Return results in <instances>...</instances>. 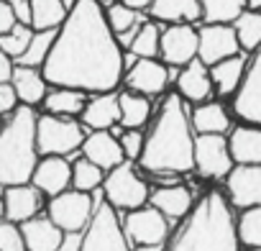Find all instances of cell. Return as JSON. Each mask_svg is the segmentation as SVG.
I'll return each instance as SVG.
<instances>
[{"instance_id": "obj_1", "label": "cell", "mask_w": 261, "mask_h": 251, "mask_svg": "<svg viewBox=\"0 0 261 251\" xmlns=\"http://www.w3.org/2000/svg\"><path fill=\"white\" fill-rule=\"evenodd\" d=\"M54 87L113 92L123 80V49L100 0H74L54 49L41 67Z\"/></svg>"}, {"instance_id": "obj_2", "label": "cell", "mask_w": 261, "mask_h": 251, "mask_svg": "<svg viewBox=\"0 0 261 251\" xmlns=\"http://www.w3.org/2000/svg\"><path fill=\"white\" fill-rule=\"evenodd\" d=\"M192 115H187L182 95L172 92L164 97L159 115L146 136L144 154L139 159L141 169L156 177H174L195 169V134Z\"/></svg>"}, {"instance_id": "obj_3", "label": "cell", "mask_w": 261, "mask_h": 251, "mask_svg": "<svg viewBox=\"0 0 261 251\" xmlns=\"http://www.w3.org/2000/svg\"><path fill=\"white\" fill-rule=\"evenodd\" d=\"M238 223L223 192H205L164 251H238Z\"/></svg>"}, {"instance_id": "obj_4", "label": "cell", "mask_w": 261, "mask_h": 251, "mask_svg": "<svg viewBox=\"0 0 261 251\" xmlns=\"http://www.w3.org/2000/svg\"><path fill=\"white\" fill-rule=\"evenodd\" d=\"M39 115L31 105H21L8 115L0 134V182L3 187L29 185L39 167Z\"/></svg>"}, {"instance_id": "obj_5", "label": "cell", "mask_w": 261, "mask_h": 251, "mask_svg": "<svg viewBox=\"0 0 261 251\" xmlns=\"http://www.w3.org/2000/svg\"><path fill=\"white\" fill-rule=\"evenodd\" d=\"M102 195L115 210H125V213L144 208L151 197L149 185L141 180L134 162H123V164H118L115 169H110L105 174Z\"/></svg>"}, {"instance_id": "obj_6", "label": "cell", "mask_w": 261, "mask_h": 251, "mask_svg": "<svg viewBox=\"0 0 261 251\" xmlns=\"http://www.w3.org/2000/svg\"><path fill=\"white\" fill-rule=\"evenodd\" d=\"M39 152L41 157H69L85 144L82 123L64 115H41L39 118Z\"/></svg>"}, {"instance_id": "obj_7", "label": "cell", "mask_w": 261, "mask_h": 251, "mask_svg": "<svg viewBox=\"0 0 261 251\" xmlns=\"http://www.w3.org/2000/svg\"><path fill=\"white\" fill-rule=\"evenodd\" d=\"M82 251H130L118 210L108 200L97 203L95 215L82 233Z\"/></svg>"}, {"instance_id": "obj_8", "label": "cell", "mask_w": 261, "mask_h": 251, "mask_svg": "<svg viewBox=\"0 0 261 251\" xmlns=\"http://www.w3.org/2000/svg\"><path fill=\"white\" fill-rule=\"evenodd\" d=\"M100 200L92 197V192H80V190H67L57 197L49 200L46 215L64 231V233H85L90 225L95 208Z\"/></svg>"}, {"instance_id": "obj_9", "label": "cell", "mask_w": 261, "mask_h": 251, "mask_svg": "<svg viewBox=\"0 0 261 251\" xmlns=\"http://www.w3.org/2000/svg\"><path fill=\"white\" fill-rule=\"evenodd\" d=\"M230 144L223 134H197L195 139V169L207 180H225L233 172Z\"/></svg>"}, {"instance_id": "obj_10", "label": "cell", "mask_w": 261, "mask_h": 251, "mask_svg": "<svg viewBox=\"0 0 261 251\" xmlns=\"http://www.w3.org/2000/svg\"><path fill=\"white\" fill-rule=\"evenodd\" d=\"M123 228L128 241L136 246H164V241L169 238V218L154 205L128 210L123 218Z\"/></svg>"}, {"instance_id": "obj_11", "label": "cell", "mask_w": 261, "mask_h": 251, "mask_svg": "<svg viewBox=\"0 0 261 251\" xmlns=\"http://www.w3.org/2000/svg\"><path fill=\"white\" fill-rule=\"evenodd\" d=\"M200 57V31L190 23H169L162 31V59L169 67H187Z\"/></svg>"}, {"instance_id": "obj_12", "label": "cell", "mask_w": 261, "mask_h": 251, "mask_svg": "<svg viewBox=\"0 0 261 251\" xmlns=\"http://www.w3.org/2000/svg\"><path fill=\"white\" fill-rule=\"evenodd\" d=\"M238 34L230 23H205L200 29V59L207 67H215L223 59L241 54Z\"/></svg>"}, {"instance_id": "obj_13", "label": "cell", "mask_w": 261, "mask_h": 251, "mask_svg": "<svg viewBox=\"0 0 261 251\" xmlns=\"http://www.w3.org/2000/svg\"><path fill=\"white\" fill-rule=\"evenodd\" d=\"M230 205L248 210L261 205V164H236L225 177Z\"/></svg>"}, {"instance_id": "obj_14", "label": "cell", "mask_w": 261, "mask_h": 251, "mask_svg": "<svg viewBox=\"0 0 261 251\" xmlns=\"http://www.w3.org/2000/svg\"><path fill=\"white\" fill-rule=\"evenodd\" d=\"M233 113L238 118H243L246 123L261 126V49L251 59L243 85L233 97Z\"/></svg>"}, {"instance_id": "obj_15", "label": "cell", "mask_w": 261, "mask_h": 251, "mask_svg": "<svg viewBox=\"0 0 261 251\" xmlns=\"http://www.w3.org/2000/svg\"><path fill=\"white\" fill-rule=\"evenodd\" d=\"M123 80H125V87L128 90L151 97V95L164 92V87L169 82V69L159 59H136L134 64L125 69V77Z\"/></svg>"}, {"instance_id": "obj_16", "label": "cell", "mask_w": 261, "mask_h": 251, "mask_svg": "<svg viewBox=\"0 0 261 251\" xmlns=\"http://www.w3.org/2000/svg\"><path fill=\"white\" fill-rule=\"evenodd\" d=\"M41 190L36 185H11L3 192V213L6 220H13L18 225H23L26 220L36 218L41 210Z\"/></svg>"}, {"instance_id": "obj_17", "label": "cell", "mask_w": 261, "mask_h": 251, "mask_svg": "<svg viewBox=\"0 0 261 251\" xmlns=\"http://www.w3.org/2000/svg\"><path fill=\"white\" fill-rule=\"evenodd\" d=\"M82 157H87L90 162H95L97 167H102L105 172L115 169L118 164L128 162L125 152L120 146V139L113 131H92L85 144H82Z\"/></svg>"}, {"instance_id": "obj_18", "label": "cell", "mask_w": 261, "mask_h": 251, "mask_svg": "<svg viewBox=\"0 0 261 251\" xmlns=\"http://www.w3.org/2000/svg\"><path fill=\"white\" fill-rule=\"evenodd\" d=\"M213 90H215V82H213L210 67L200 57L179 69V74H177V92L185 100H190V103H207Z\"/></svg>"}, {"instance_id": "obj_19", "label": "cell", "mask_w": 261, "mask_h": 251, "mask_svg": "<svg viewBox=\"0 0 261 251\" xmlns=\"http://www.w3.org/2000/svg\"><path fill=\"white\" fill-rule=\"evenodd\" d=\"M31 185H36L44 195L57 197L69 190L72 185V164L64 157H44L34 172Z\"/></svg>"}, {"instance_id": "obj_20", "label": "cell", "mask_w": 261, "mask_h": 251, "mask_svg": "<svg viewBox=\"0 0 261 251\" xmlns=\"http://www.w3.org/2000/svg\"><path fill=\"white\" fill-rule=\"evenodd\" d=\"M120 123V95L115 92H100L87 100V108L82 113V126L90 131H113Z\"/></svg>"}, {"instance_id": "obj_21", "label": "cell", "mask_w": 261, "mask_h": 251, "mask_svg": "<svg viewBox=\"0 0 261 251\" xmlns=\"http://www.w3.org/2000/svg\"><path fill=\"white\" fill-rule=\"evenodd\" d=\"M149 205H154L156 210H162L169 220L187 218V215L192 213V208H195L192 192H190L185 185H179V182L156 187V190L151 192V197H149Z\"/></svg>"}, {"instance_id": "obj_22", "label": "cell", "mask_w": 261, "mask_h": 251, "mask_svg": "<svg viewBox=\"0 0 261 251\" xmlns=\"http://www.w3.org/2000/svg\"><path fill=\"white\" fill-rule=\"evenodd\" d=\"M21 228H23L29 251H57L67 236L49 215H36V218L26 220Z\"/></svg>"}, {"instance_id": "obj_23", "label": "cell", "mask_w": 261, "mask_h": 251, "mask_svg": "<svg viewBox=\"0 0 261 251\" xmlns=\"http://www.w3.org/2000/svg\"><path fill=\"white\" fill-rule=\"evenodd\" d=\"M228 144L236 164H261V126H238L230 131Z\"/></svg>"}, {"instance_id": "obj_24", "label": "cell", "mask_w": 261, "mask_h": 251, "mask_svg": "<svg viewBox=\"0 0 261 251\" xmlns=\"http://www.w3.org/2000/svg\"><path fill=\"white\" fill-rule=\"evenodd\" d=\"M149 16L162 23H192L202 18V0H154Z\"/></svg>"}, {"instance_id": "obj_25", "label": "cell", "mask_w": 261, "mask_h": 251, "mask_svg": "<svg viewBox=\"0 0 261 251\" xmlns=\"http://www.w3.org/2000/svg\"><path fill=\"white\" fill-rule=\"evenodd\" d=\"M11 85L16 87L21 103H23V105H31V108H34L36 103H44L46 95H49V90H46L49 80H46L44 72H39L36 67H23V64H18V67H16V74H13V80H11Z\"/></svg>"}, {"instance_id": "obj_26", "label": "cell", "mask_w": 261, "mask_h": 251, "mask_svg": "<svg viewBox=\"0 0 261 251\" xmlns=\"http://www.w3.org/2000/svg\"><path fill=\"white\" fill-rule=\"evenodd\" d=\"M246 69H248V64H246V57H241V54L218 62L215 67H210L215 90H218L220 95H233V92H238L241 85H243Z\"/></svg>"}, {"instance_id": "obj_27", "label": "cell", "mask_w": 261, "mask_h": 251, "mask_svg": "<svg viewBox=\"0 0 261 251\" xmlns=\"http://www.w3.org/2000/svg\"><path fill=\"white\" fill-rule=\"evenodd\" d=\"M44 108H46V113L64 115V118L82 115L85 108H87V92L72 90V87H54V90H49V95L44 100Z\"/></svg>"}, {"instance_id": "obj_28", "label": "cell", "mask_w": 261, "mask_h": 251, "mask_svg": "<svg viewBox=\"0 0 261 251\" xmlns=\"http://www.w3.org/2000/svg\"><path fill=\"white\" fill-rule=\"evenodd\" d=\"M192 129L197 134H225L230 129V115L220 103H200L192 110Z\"/></svg>"}, {"instance_id": "obj_29", "label": "cell", "mask_w": 261, "mask_h": 251, "mask_svg": "<svg viewBox=\"0 0 261 251\" xmlns=\"http://www.w3.org/2000/svg\"><path fill=\"white\" fill-rule=\"evenodd\" d=\"M34 8V31H59L69 16V8L64 6V0H31Z\"/></svg>"}, {"instance_id": "obj_30", "label": "cell", "mask_w": 261, "mask_h": 251, "mask_svg": "<svg viewBox=\"0 0 261 251\" xmlns=\"http://www.w3.org/2000/svg\"><path fill=\"white\" fill-rule=\"evenodd\" d=\"M151 115V103L146 95H139L134 90L120 92V126L125 129H141Z\"/></svg>"}, {"instance_id": "obj_31", "label": "cell", "mask_w": 261, "mask_h": 251, "mask_svg": "<svg viewBox=\"0 0 261 251\" xmlns=\"http://www.w3.org/2000/svg\"><path fill=\"white\" fill-rule=\"evenodd\" d=\"M248 6V0H202L205 23H236Z\"/></svg>"}, {"instance_id": "obj_32", "label": "cell", "mask_w": 261, "mask_h": 251, "mask_svg": "<svg viewBox=\"0 0 261 251\" xmlns=\"http://www.w3.org/2000/svg\"><path fill=\"white\" fill-rule=\"evenodd\" d=\"M128 54H134L136 59H156L162 57V29L156 21H146L139 31V36L130 44Z\"/></svg>"}, {"instance_id": "obj_33", "label": "cell", "mask_w": 261, "mask_h": 251, "mask_svg": "<svg viewBox=\"0 0 261 251\" xmlns=\"http://www.w3.org/2000/svg\"><path fill=\"white\" fill-rule=\"evenodd\" d=\"M241 49L243 52H258L261 49V11H243V16L233 23Z\"/></svg>"}, {"instance_id": "obj_34", "label": "cell", "mask_w": 261, "mask_h": 251, "mask_svg": "<svg viewBox=\"0 0 261 251\" xmlns=\"http://www.w3.org/2000/svg\"><path fill=\"white\" fill-rule=\"evenodd\" d=\"M105 169L97 167L95 162H90L87 157L77 159L72 164V187L80 190V192H95L102 182H105Z\"/></svg>"}, {"instance_id": "obj_35", "label": "cell", "mask_w": 261, "mask_h": 251, "mask_svg": "<svg viewBox=\"0 0 261 251\" xmlns=\"http://www.w3.org/2000/svg\"><path fill=\"white\" fill-rule=\"evenodd\" d=\"M57 34H59V31H36L31 46H29L26 54L18 59V64H23V67H36V69L44 67L46 59H49V54H51V49H54Z\"/></svg>"}, {"instance_id": "obj_36", "label": "cell", "mask_w": 261, "mask_h": 251, "mask_svg": "<svg viewBox=\"0 0 261 251\" xmlns=\"http://www.w3.org/2000/svg\"><path fill=\"white\" fill-rule=\"evenodd\" d=\"M105 16H108V23H110V29H113L115 36H123V34H128L130 29H136V26L144 23L141 11L130 8V6H123V3H113V6L105 11Z\"/></svg>"}, {"instance_id": "obj_37", "label": "cell", "mask_w": 261, "mask_h": 251, "mask_svg": "<svg viewBox=\"0 0 261 251\" xmlns=\"http://www.w3.org/2000/svg\"><path fill=\"white\" fill-rule=\"evenodd\" d=\"M34 29L31 26H23V23H18L11 34H3L0 36V52L3 54H8V57H13L16 62L26 54V49L31 46V41H34Z\"/></svg>"}, {"instance_id": "obj_38", "label": "cell", "mask_w": 261, "mask_h": 251, "mask_svg": "<svg viewBox=\"0 0 261 251\" xmlns=\"http://www.w3.org/2000/svg\"><path fill=\"white\" fill-rule=\"evenodd\" d=\"M236 223H238V238H241V243H246L251 248H261V205L243 210Z\"/></svg>"}, {"instance_id": "obj_39", "label": "cell", "mask_w": 261, "mask_h": 251, "mask_svg": "<svg viewBox=\"0 0 261 251\" xmlns=\"http://www.w3.org/2000/svg\"><path fill=\"white\" fill-rule=\"evenodd\" d=\"M0 251H29L23 228L13 220H3L0 225Z\"/></svg>"}, {"instance_id": "obj_40", "label": "cell", "mask_w": 261, "mask_h": 251, "mask_svg": "<svg viewBox=\"0 0 261 251\" xmlns=\"http://www.w3.org/2000/svg\"><path fill=\"white\" fill-rule=\"evenodd\" d=\"M118 139H120V146H123V152H125V159H128V162L141 159L144 146H146V136H144L139 129H125Z\"/></svg>"}, {"instance_id": "obj_41", "label": "cell", "mask_w": 261, "mask_h": 251, "mask_svg": "<svg viewBox=\"0 0 261 251\" xmlns=\"http://www.w3.org/2000/svg\"><path fill=\"white\" fill-rule=\"evenodd\" d=\"M18 103H21V97H18L16 87L11 82H0V113L13 115L18 110Z\"/></svg>"}, {"instance_id": "obj_42", "label": "cell", "mask_w": 261, "mask_h": 251, "mask_svg": "<svg viewBox=\"0 0 261 251\" xmlns=\"http://www.w3.org/2000/svg\"><path fill=\"white\" fill-rule=\"evenodd\" d=\"M18 23H21V21H18L13 6L8 3V0H3V3H0V36H3V34H11Z\"/></svg>"}, {"instance_id": "obj_43", "label": "cell", "mask_w": 261, "mask_h": 251, "mask_svg": "<svg viewBox=\"0 0 261 251\" xmlns=\"http://www.w3.org/2000/svg\"><path fill=\"white\" fill-rule=\"evenodd\" d=\"M8 3L13 6V11H16L18 21H21L23 26H31V21H34V8H31V0H8Z\"/></svg>"}, {"instance_id": "obj_44", "label": "cell", "mask_w": 261, "mask_h": 251, "mask_svg": "<svg viewBox=\"0 0 261 251\" xmlns=\"http://www.w3.org/2000/svg\"><path fill=\"white\" fill-rule=\"evenodd\" d=\"M16 67H18V62L13 57L0 52V82H11L13 74H16Z\"/></svg>"}, {"instance_id": "obj_45", "label": "cell", "mask_w": 261, "mask_h": 251, "mask_svg": "<svg viewBox=\"0 0 261 251\" xmlns=\"http://www.w3.org/2000/svg\"><path fill=\"white\" fill-rule=\"evenodd\" d=\"M57 251H82V233H67L64 243Z\"/></svg>"}, {"instance_id": "obj_46", "label": "cell", "mask_w": 261, "mask_h": 251, "mask_svg": "<svg viewBox=\"0 0 261 251\" xmlns=\"http://www.w3.org/2000/svg\"><path fill=\"white\" fill-rule=\"evenodd\" d=\"M118 3L130 6V8H136V11H149L154 6V0H118Z\"/></svg>"}, {"instance_id": "obj_47", "label": "cell", "mask_w": 261, "mask_h": 251, "mask_svg": "<svg viewBox=\"0 0 261 251\" xmlns=\"http://www.w3.org/2000/svg\"><path fill=\"white\" fill-rule=\"evenodd\" d=\"M134 251H164V246H136Z\"/></svg>"}, {"instance_id": "obj_48", "label": "cell", "mask_w": 261, "mask_h": 251, "mask_svg": "<svg viewBox=\"0 0 261 251\" xmlns=\"http://www.w3.org/2000/svg\"><path fill=\"white\" fill-rule=\"evenodd\" d=\"M248 6L251 11H261V0H248Z\"/></svg>"}, {"instance_id": "obj_49", "label": "cell", "mask_w": 261, "mask_h": 251, "mask_svg": "<svg viewBox=\"0 0 261 251\" xmlns=\"http://www.w3.org/2000/svg\"><path fill=\"white\" fill-rule=\"evenodd\" d=\"M253 251H261V248H253Z\"/></svg>"}]
</instances>
